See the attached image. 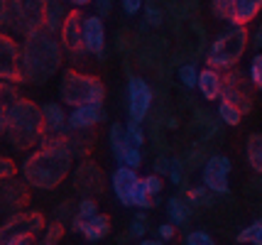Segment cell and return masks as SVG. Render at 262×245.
<instances>
[{
	"label": "cell",
	"instance_id": "6da1fadb",
	"mask_svg": "<svg viewBox=\"0 0 262 245\" xmlns=\"http://www.w3.org/2000/svg\"><path fill=\"white\" fill-rule=\"evenodd\" d=\"M71 164H74V154L69 150L57 145H39L25 157L20 174L32 189L52 191L69 176Z\"/></svg>",
	"mask_w": 262,
	"mask_h": 245
},
{
	"label": "cell",
	"instance_id": "7a4b0ae2",
	"mask_svg": "<svg viewBox=\"0 0 262 245\" xmlns=\"http://www.w3.org/2000/svg\"><path fill=\"white\" fill-rule=\"evenodd\" d=\"M64 61V47L54 32L37 30L32 35H25L23 42V64H25V81L45 83L52 79Z\"/></svg>",
	"mask_w": 262,
	"mask_h": 245
},
{
	"label": "cell",
	"instance_id": "3957f363",
	"mask_svg": "<svg viewBox=\"0 0 262 245\" xmlns=\"http://www.w3.org/2000/svg\"><path fill=\"white\" fill-rule=\"evenodd\" d=\"M5 138L10 140L15 150H30L34 145H39V140L45 138L42 105H37L30 98H17L8 113Z\"/></svg>",
	"mask_w": 262,
	"mask_h": 245
},
{
	"label": "cell",
	"instance_id": "277c9868",
	"mask_svg": "<svg viewBox=\"0 0 262 245\" xmlns=\"http://www.w3.org/2000/svg\"><path fill=\"white\" fill-rule=\"evenodd\" d=\"M248 44H250V37H248L245 25H228L211 42V47L206 52V66H213L218 71L235 69Z\"/></svg>",
	"mask_w": 262,
	"mask_h": 245
},
{
	"label": "cell",
	"instance_id": "5b68a950",
	"mask_svg": "<svg viewBox=\"0 0 262 245\" xmlns=\"http://www.w3.org/2000/svg\"><path fill=\"white\" fill-rule=\"evenodd\" d=\"M59 98L64 105H86V103H98L103 105L105 98V86L98 76L91 74H81L76 69H64L61 81H59Z\"/></svg>",
	"mask_w": 262,
	"mask_h": 245
},
{
	"label": "cell",
	"instance_id": "8992f818",
	"mask_svg": "<svg viewBox=\"0 0 262 245\" xmlns=\"http://www.w3.org/2000/svg\"><path fill=\"white\" fill-rule=\"evenodd\" d=\"M47 0H10V25L20 35L45 30Z\"/></svg>",
	"mask_w": 262,
	"mask_h": 245
},
{
	"label": "cell",
	"instance_id": "52a82bcc",
	"mask_svg": "<svg viewBox=\"0 0 262 245\" xmlns=\"http://www.w3.org/2000/svg\"><path fill=\"white\" fill-rule=\"evenodd\" d=\"M47 221L39 211H17L10 213L8 221L0 223V245H5L12 238H23V235H32L37 238L39 233H45Z\"/></svg>",
	"mask_w": 262,
	"mask_h": 245
},
{
	"label": "cell",
	"instance_id": "ba28073f",
	"mask_svg": "<svg viewBox=\"0 0 262 245\" xmlns=\"http://www.w3.org/2000/svg\"><path fill=\"white\" fill-rule=\"evenodd\" d=\"M0 81L23 83L25 64H23V44L15 37L0 30Z\"/></svg>",
	"mask_w": 262,
	"mask_h": 245
},
{
	"label": "cell",
	"instance_id": "9c48e42d",
	"mask_svg": "<svg viewBox=\"0 0 262 245\" xmlns=\"http://www.w3.org/2000/svg\"><path fill=\"white\" fill-rule=\"evenodd\" d=\"M211 10L228 25H248L262 10V0H211Z\"/></svg>",
	"mask_w": 262,
	"mask_h": 245
},
{
	"label": "cell",
	"instance_id": "30bf717a",
	"mask_svg": "<svg viewBox=\"0 0 262 245\" xmlns=\"http://www.w3.org/2000/svg\"><path fill=\"white\" fill-rule=\"evenodd\" d=\"M230 169H233V162H230L226 154H211L204 162V167H201V184H206L218 196H228Z\"/></svg>",
	"mask_w": 262,
	"mask_h": 245
},
{
	"label": "cell",
	"instance_id": "8fae6325",
	"mask_svg": "<svg viewBox=\"0 0 262 245\" xmlns=\"http://www.w3.org/2000/svg\"><path fill=\"white\" fill-rule=\"evenodd\" d=\"M252 88L255 86H252L250 76H245L243 71H223V94H221V98L235 103L243 113H248L252 108Z\"/></svg>",
	"mask_w": 262,
	"mask_h": 245
},
{
	"label": "cell",
	"instance_id": "7c38bea8",
	"mask_svg": "<svg viewBox=\"0 0 262 245\" xmlns=\"http://www.w3.org/2000/svg\"><path fill=\"white\" fill-rule=\"evenodd\" d=\"M83 20H86V17H83L79 10H71L67 17H64L61 27H59V42H61L64 52L74 59L89 54V52H86V42H83Z\"/></svg>",
	"mask_w": 262,
	"mask_h": 245
},
{
	"label": "cell",
	"instance_id": "4fadbf2b",
	"mask_svg": "<svg viewBox=\"0 0 262 245\" xmlns=\"http://www.w3.org/2000/svg\"><path fill=\"white\" fill-rule=\"evenodd\" d=\"M152 86H149L142 76H130L127 79V116L130 120L142 123L147 118L149 108H152Z\"/></svg>",
	"mask_w": 262,
	"mask_h": 245
},
{
	"label": "cell",
	"instance_id": "5bb4252c",
	"mask_svg": "<svg viewBox=\"0 0 262 245\" xmlns=\"http://www.w3.org/2000/svg\"><path fill=\"white\" fill-rule=\"evenodd\" d=\"M27 182L25 179H3L0 182V213H17L25 209V204L30 201V191H27Z\"/></svg>",
	"mask_w": 262,
	"mask_h": 245
},
{
	"label": "cell",
	"instance_id": "9a60e30c",
	"mask_svg": "<svg viewBox=\"0 0 262 245\" xmlns=\"http://www.w3.org/2000/svg\"><path fill=\"white\" fill-rule=\"evenodd\" d=\"M74 187L76 191H81L83 196H98L103 194V189H105V182H103V172L98 164L93 162H81L76 167V172H74Z\"/></svg>",
	"mask_w": 262,
	"mask_h": 245
},
{
	"label": "cell",
	"instance_id": "2e32d148",
	"mask_svg": "<svg viewBox=\"0 0 262 245\" xmlns=\"http://www.w3.org/2000/svg\"><path fill=\"white\" fill-rule=\"evenodd\" d=\"M137 182V169L133 167H125V164H118V169L111 176V184H113V194L115 198L123 204V206H133V191H135Z\"/></svg>",
	"mask_w": 262,
	"mask_h": 245
},
{
	"label": "cell",
	"instance_id": "e0dca14e",
	"mask_svg": "<svg viewBox=\"0 0 262 245\" xmlns=\"http://www.w3.org/2000/svg\"><path fill=\"white\" fill-rule=\"evenodd\" d=\"M103 120H105L103 105H98V103L76 105V108H71V113H69V128L79 130V132H86V130H91L93 125H98Z\"/></svg>",
	"mask_w": 262,
	"mask_h": 245
},
{
	"label": "cell",
	"instance_id": "ac0fdd59",
	"mask_svg": "<svg viewBox=\"0 0 262 245\" xmlns=\"http://www.w3.org/2000/svg\"><path fill=\"white\" fill-rule=\"evenodd\" d=\"M83 42H86V52L89 54L103 59V52H105V25H103L101 15H89L83 20Z\"/></svg>",
	"mask_w": 262,
	"mask_h": 245
},
{
	"label": "cell",
	"instance_id": "d6986e66",
	"mask_svg": "<svg viewBox=\"0 0 262 245\" xmlns=\"http://www.w3.org/2000/svg\"><path fill=\"white\" fill-rule=\"evenodd\" d=\"M199 94L204 96L206 101H221L223 94V71L213 69V66H206L199 71V83H196Z\"/></svg>",
	"mask_w": 262,
	"mask_h": 245
},
{
	"label": "cell",
	"instance_id": "ffe728a7",
	"mask_svg": "<svg viewBox=\"0 0 262 245\" xmlns=\"http://www.w3.org/2000/svg\"><path fill=\"white\" fill-rule=\"evenodd\" d=\"M76 233H81L89 243H98V240H103L105 235L111 233V218L101 216V213H96L93 218H83Z\"/></svg>",
	"mask_w": 262,
	"mask_h": 245
},
{
	"label": "cell",
	"instance_id": "44dd1931",
	"mask_svg": "<svg viewBox=\"0 0 262 245\" xmlns=\"http://www.w3.org/2000/svg\"><path fill=\"white\" fill-rule=\"evenodd\" d=\"M45 116V132H64L69 130V116L59 103H45L42 105Z\"/></svg>",
	"mask_w": 262,
	"mask_h": 245
},
{
	"label": "cell",
	"instance_id": "7402d4cb",
	"mask_svg": "<svg viewBox=\"0 0 262 245\" xmlns=\"http://www.w3.org/2000/svg\"><path fill=\"white\" fill-rule=\"evenodd\" d=\"M108 142H111V152H113L115 162L120 164L123 162V157H125L127 147L133 145L130 138H127V130H125L123 123H113V125H111V130H108Z\"/></svg>",
	"mask_w": 262,
	"mask_h": 245
},
{
	"label": "cell",
	"instance_id": "603a6c76",
	"mask_svg": "<svg viewBox=\"0 0 262 245\" xmlns=\"http://www.w3.org/2000/svg\"><path fill=\"white\" fill-rule=\"evenodd\" d=\"M191 204L186 201L184 196H171L167 201V216H169V221L174 226H186L189 218H191Z\"/></svg>",
	"mask_w": 262,
	"mask_h": 245
},
{
	"label": "cell",
	"instance_id": "cb8c5ba5",
	"mask_svg": "<svg viewBox=\"0 0 262 245\" xmlns=\"http://www.w3.org/2000/svg\"><path fill=\"white\" fill-rule=\"evenodd\" d=\"M20 96L12 88V83L0 81V138L5 135V128H8V113H10V105L17 101Z\"/></svg>",
	"mask_w": 262,
	"mask_h": 245
},
{
	"label": "cell",
	"instance_id": "d4e9b609",
	"mask_svg": "<svg viewBox=\"0 0 262 245\" xmlns=\"http://www.w3.org/2000/svg\"><path fill=\"white\" fill-rule=\"evenodd\" d=\"M245 157L252 169L262 174V132H252L245 142Z\"/></svg>",
	"mask_w": 262,
	"mask_h": 245
},
{
	"label": "cell",
	"instance_id": "484cf974",
	"mask_svg": "<svg viewBox=\"0 0 262 245\" xmlns=\"http://www.w3.org/2000/svg\"><path fill=\"white\" fill-rule=\"evenodd\" d=\"M69 12L64 8V3L61 0H47V23L45 27L49 32H59V27L64 23V17H67Z\"/></svg>",
	"mask_w": 262,
	"mask_h": 245
},
{
	"label": "cell",
	"instance_id": "4316f807",
	"mask_svg": "<svg viewBox=\"0 0 262 245\" xmlns=\"http://www.w3.org/2000/svg\"><path fill=\"white\" fill-rule=\"evenodd\" d=\"M243 110H240L235 103H230V101H223L221 98V103H218V118H221V123H226L230 128H235L240 125V120H243Z\"/></svg>",
	"mask_w": 262,
	"mask_h": 245
},
{
	"label": "cell",
	"instance_id": "83f0119b",
	"mask_svg": "<svg viewBox=\"0 0 262 245\" xmlns=\"http://www.w3.org/2000/svg\"><path fill=\"white\" fill-rule=\"evenodd\" d=\"M235 240L243 245H262V218L252 221L250 226H245V228L235 235Z\"/></svg>",
	"mask_w": 262,
	"mask_h": 245
},
{
	"label": "cell",
	"instance_id": "f1b7e54d",
	"mask_svg": "<svg viewBox=\"0 0 262 245\" xmlns=\"http://www.w3.org/2000/svg\"><path fill=\"white\" fill-rule=\"evenodd\" d=\"M184 198H186L191 206H211V204H213V191L206 187V184H201V187L186 189V196Z\"/></svg>",
	"mask_w": 262,
	"mask_h": 245
},
{
	"label": "cell",
	"instance_id": "f546056e",
	"mask_svg": "<svg viewBox=\"0 0 262 245\" xmlns=\"http://www.w3.org/2000/svg\"><path fill=\"white\" fill-rule=\"evenodd\" d=\"M155 204H157V196H152V194L147 191V187H145V182L140 179L135 191H133V206H135V209L147 211V209H152Z\"/></svg>",
	"mask_w": 262,
	"mask_h": 245
},
{
	"label": "cell",
	"instance_id": "4dcf8cb0",
	"mask_svg": "<svg viewBox=\"0 0 262 245\" xmlns=\"http://www.w3.org/2000/svg\"><path fill=\"white\" fill-rule=\"evenodd\" d=\"M177 79H179V83H182L184 88H196V83H199V69H196L194 64H184L177 71Z\"/></svg>",
	"mask_w": 262,
	"mask_h": 245
},
{
	"label": "cell",
	"instance_id": "1f68e13d",
	"mask_svg": "<svg viewBox=\"0 0 262 245\" xmlns=\"http://www.w3.org/2000/svg\"><path fill=\"white\" fill-rule=\"evenodd\" d=\"M147 228H149V223H147V216L140 211V213H135L133 216V221H130V238H137V240H142V235H147Z\"/></svg>",
	"mask_w": 262,
	"mask_h": 245
},
{
	"label": "cell",
	"instance_id": "d6a6232c",
	"mask_svg": "<svg viewBox=\"0 0 262 245\" xmlns=\"http://www.w3.org/2000/svg\"><path fill=\"white\" fill-rule=\"evenodd\" d=\"M61 235H64V226H61V221L47 223L45 238H42V243L39 245H57L59 240H61Z\"/></svg>",
	"mask_w": 262,
	"mask_h": 245
},
{
	"label": "cell",
	"instance_id": "836d02e7",
	"mask_svg": "<svg viewBox=\"0 0 262 245\" xmlns=\"http://www.w3.org/2000/svg\"><path fill=\"white\" fill-rule=\"evenodd\" d=\"M248 76H250L252 86H255L257 91H262V52H257V54L252 57L250 69H248Z\"/></svg>",
	"mask_w": 262,
	"mask_h": 245
},
{
	"label": "cell",
	"instance_id": "e575fe53",
	"mask_svg": "<svg viewBox=\"0 0 262 245\" xmlns=\"http://www.w3.org/2000/svg\"><path fill=\"white\" fill-rule=\"evenodd\" d=\"M125 130H127V138H130L133 145H137V147H142V145H145V130H142V123H137V120H127Z\"/></svg>",
	"mask_w": 262,
	"mask_h": 245
},
{
	"label": "cell",
	"instance_id": "d590c367",
	"mask_svg": "<svg viewBox=\"0 0 262 245\" xmlns=\"http://www.w3.org/2000/svg\"><path fill=\"white\" fill-rule=\"evenodd\" d=\"M120 164H125V167H133V169H140V164H142V147H137V145H130Z\"/></svg>",
	"mask_w": 262,
	"mask_h": 245
},
{
	"label": "cell",
	"instance_id": "8d00e7d4",
	"mask_svg": "<svg viewBox=\"0 0 262 245\" xmlns=\"http://www.w3.org/2000/svg\"><path fill=\"white\" fill-rule=\"evenodd\" d=\"M76 213H79L81 218H93L96 213H98V206H96V201L91 196H83L76 204Z\"/></svg>",
	"mask_w": 262,
	"mask_h": 245
},
{
	"label": "cell",
	"instance_id": "74e56055",
	"mask_svg": "<svg viewBox=\"0 0 262 245\" xmlns=\"http://www.w3.org/2000/svg\"><path fill=\"white\" fill-rule=\"evenodd\" d=\"M142 182H145V187H147V191L152 194V196H160L162 194V174H157V172H152L149 176H142Z\"/></svg>",
	"mask_w": 262,
	"mask_h": 245
},
{
	"label": "cell",
	"instance_id": "f35d334b",
	"mask_svg": "<svg viewBox=\"0 0 262 245\" xmlns=\"http://www.w3.org/2000/svg\"><path fill=\"white\" fill-rule=\"evenodd\" d=\"M186 245H213V238L206 231H191L186 235Z\"/></svg>",
	"mask_w": 262,
	"mask_h": 245
},
{
	"label": "cell",
	"instance_id": "ab89813d",
	"mask_svg": "<svg viewBox=\"0 0 262 245\" xmlns=\"http://www.w3.org/2000/svg\"><path fill=\"white\" fill-rule=\"evenodd\" d=\"M15 172H17V164L12 162L10 157H3V154H0V182L15 176Z\"/></svg>",
	"mask_w": 262,
	"mask_h": 245
},
{
	"label": "cell",
	"instance_id": "60d3db41",
	"mask_svg": "<svg viewBox=\"0 0 262 245\" xmlns=\"http://www.w3.org/2000/svg\"><path fill=\"white\" fill-rule=\"evenodd\" d=\"M174 233H177V226H174V223H160V226H157V235H160L162 240H164V243H167V240H171V238H174Z\"/></svg>",
	"mask_w": 262,
	"mask_h": 245
},
{
	"label": "cell",
	"instance_id": "b9f144b4",
	"mask_svg": "<svg viewBox=\"0 0 262 245\" xmlns=\"http://www.w3.org/2000/svg\"><path fill=\"white\" fill-rule=\"evenodd\" d=\"M184 167H182V160H171V169H169V179L174 182V184H182V179H184Z\"/></svg>",
	"mask_w": 262,
	"mask_h": 245
},
{
	"label": "cell",
	"instance_id": "7bdbcfd3",
	"mask_svg": "<svg viewBox=\"0 0 262 245\" xmlns=\"http://www.w3.org/2000/svg\"><path fill=\"white\" fill-rule=\"evenodd\" d=\"M169 169H171V160L160 154V157L155 160V172H157V174H162V176H167V174H169Z\"/></svg>",
	"mask_w": 262,
	"mask_h": 245
},
{
	"label": "cell",
	"instance_id": "ee69618b",
	"mask_svg": "<svg viewBox=\"0 0 262 245\" xmlns=\"http://www.w3.org/2000/svg\"><path fill=\"white\" fill-rule=\"evenodd\" d=\"M145 17H147V23L152 25V27H160V25H162V12L157 10V8H152V5H147Z\"/></svg>",
	"mask_w": 262,
	"mask_h": 245
},
{
	"label": "cell",
	"instance_id": "f6af8a7d",
	"mask_svg": "<svg viewBox=\"0 0 262 245\" xmlns=\"http://www.w3.org/2000/svg\"><path fill=\"white\" fill-rule=\"evenodd\" d=\"M10 23V0H0V30Z\"/></svg>",
	"mask_w": 262,
	"mask_h": 245
},
{
	"label": "cell",
	"instance_id": "bcb514c9",
	"mask_svg": "<svg viewBox=\"0 0 262 245\" xmlns=\"http://www.w3.org/2000/svg\"><path fill=\"white\" fill-rule=\"evenodd\" d=\"M120 3H123L125 15H137V12L142 10V0H120Z\"/></svg>",
	"mask_w": 262,
	"mask_h": 245
},
{
	"label": "cell",
	"instance_id": "7dc6e473",
	"mask_svg": "<svg viewBox=\"0 0 262 245\" xmlns=\"http://www.w3.org/2000/svg\"><path fill=\"white\" fill-rule=\"evenodd\" d=\"M96 8H98V15H101V17H108V15H111V8H113V0H96Z\"/></svg>",
	"mask_w": 262,
	"mask_h": 245
},
{
	"label": "cell",
	"instance_id": "c3c4849f",
	"mask_svg": "<svg viewBox=\"0 0 262 245\" xmlns=\"http://www.w3.org/2000/svg\"><path fill=\"white\" fill-rule=\"evenodd\" d=\"M34 240H37V238H32V235H23V238H12V240H8L5 245H34Z\"/></svg>",
	"mask_w": 262,
	"mask_h": 245
},
{
	"label": "cell",
	"instance_id": "681fc988",
	"mask_svg": "<svg viewBox=\"0 0 262 245\" xmlns=\"http://www.w3.org/2000/svg\"><path fill=\"white\" fill-rule=\"evenodd\" d=\"M250 44H252V49H257V52L262 49V25L255 30V35L250 37Z\"/></svg>",
	"mask_w": 262,
	"mask_h": 245
},
{
	"label": "cell",
	"instance_id": "f907efd6",
	"mask_svg": "<svg viewBox=\"0 0 262 245\" xmlns=\"http://www.w3.org/2000/svg\"><path fill=\"white\" fill-rule=\"evenodd\" d=\"M137 245H164V240H162V238H157V240H155V238H142Z\"/></svg>",
	"mask_w": 262,
	"mask_h": 245
},
{
	"label": "cell",
	"instance_id": "816d5d0a",
	"mask_svg": "<svg viewBox=\"0 0 262 245\" xmlns=\"http://www.w3.org/2000/svg\"><path fill=\"white\" fill-rule=\"evenodd\" d=\"M74 8H83V5H89V3H93V0H69Z\"/></svg>",
	"mask_w": 262,
	"mask_h": 245
}]
</instances>
